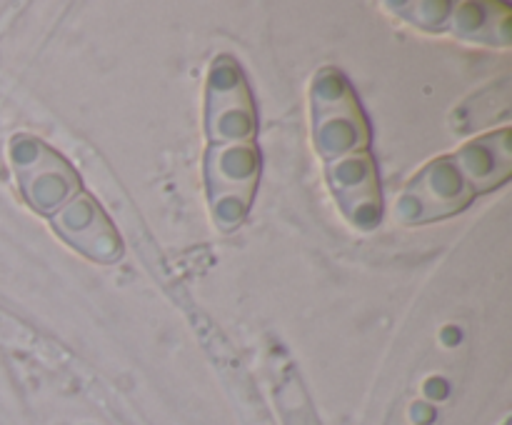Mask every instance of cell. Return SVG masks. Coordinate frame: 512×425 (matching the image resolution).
Returning a JSON list of instances; mask_svg holds the SVG:
<instances>
[{
	"label": "cell",
	"instance_id": "cell-1",
	"mask_svg": "<svg viewBox=\"0 0 512 425\" xmlns=\"http://www.w3.org/2000/svg\"><path fill=\"white\" fill-rule=\"evenodd\" d=\"M255 103L248 80L233 58L210 65L205 88V190L210 215L223 233H233L250 213L260 178L255 145Z\"/></svg>",
	"mask_w": 512,
	"mask_h": 425
},
{
	"label": "cell",
	"instance_id": "cell-5",
	"mask_svg": "<svg viewBox=\"0 0 512 425\" xmlns=\"http://www.w3.org/2000/svg\"><path fill=\"white\" fill-rule=\"evenodd\" d=\"M435 10L433 3H428ZM445 13H413L403 15L410 23H420L425 18H433V23L425 25V30L433 33H450L465 40H483V43H510V8L508 5H473V3H440Z\"/></svg>",
	"mask_w": 512,
	"mask_h": 425
},
{
	"label": "cell",
	"instance_id": "cell-4",
	"mask_svg": "<svg viewBox=\"0 0 512 425\" xmlns=\"http://www.w3.org/2000/svg\"><path fill=\"white\" fill-rule=\"evenodd\" d=\"M512 133H488L425 165L398 200V218L408 225L433 223L468 208L478 195L490 193L510 178Z\"/></svg>",
	"mask_w": 512,
	"mask_h": 425
},
{
	"label": "cell",
	"instance_id": "cell-2",
	"mask_svg": "<svg viewBox=\"0 0 512 425\" xmlns=\"http://www.w3.org/2000/svg\"><path fill=\"white\" fill-rule=\"evenodd\" d=\"M310 130L340 213L358 230H373L383 215V193L368 118L338 70H320L310 85Z\"/></svg>",
	"mask_w": 512,
	"mask_h": 425
},
{
	"label": "cell",
	"instance_id": "cell-3",
	"mask_svg": "<svg viewBox=\"0 0 512 425\" xmlns=\"http://www.w3.org/2000/svg\"><path fill=\"white\" fill-rule=\"evenodd\" d=\"M13 153L25 198L58 238L95 263L118 260L123 253L118 230L83 188L73 165L35 138H20Z\"/></svg>",
	"mask_w": 512,
	"mask_h": 425
}]
</instances>
